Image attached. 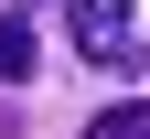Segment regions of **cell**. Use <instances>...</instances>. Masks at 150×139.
I'll return each mask as SVG.
<instances>
[{
	"label": "cell",
	"instance_id": "4",
	"mask_svg": "<svg viewBox=\"0 0 150 139\" xmlns=\"http://www.w3.org/2000/svg\"><path fill=\"white\" fill-rule=\"evenodd\" d=\"M11 128H22V118H11V107H0V139H11Z\"/></svg>",
	"mask_w": 150,
	"mask_h": 139
},
{
	"label": "cell",
	"instance_id": "1",
	"mask_svg": "<svg viewBox=\"0 0 150 139\" xmlns=\"http://www.w3.org/2000/svg\"><path fill=\"white\" fill-rule=\"evenodd\" d=\"M64 22H75V54H97V64H129V32H118V11H107V0H64Z\"/></svg>",
	"mask_w": 150,
	"mask_h": 139
},
{
	"label": "cell",
	"instance_id": "2",
	"mask_svg": "<svg viewBox=\"0 0 150 139\" xmlns=\"http://www.w3.org/2000/svg\"><path fill=\"white\" fill-rule=\"evenodd\" d=\"M86 139H150V107H139V96H129V107H97Z\"/></svg>",
	"mask_w": 150,
	"mask_h": 139
},
{
	"label": "cell",
	"instance_id": "3",
	"mask_svg": "<svg viewBox=\"0 0 150 139\" xmlns=\"http://www.w3.org/2000/svg\"><path fill=\"white\" fill-rule=\"evenodd\" d=\"M22 75H32V32H22V22H0V86H22Z\"/></svg>",
	"mask_w": 150,
	"mask_h": 139
}]
</instances>
